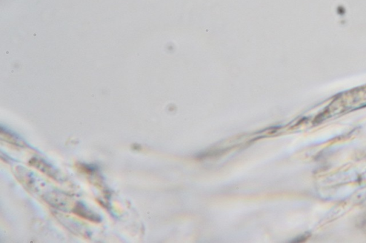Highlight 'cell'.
<instances>
[{
    "mask_svg": "<svg viewBox=\"0 0 366 243\" xmlns=\"http://www.w3.org/2000/svg\"><path fill=\"white\" fill-rule=\"evenodd\" d=\"M30 164L32 165V166L36 167L37 169L39 170L41 172L44 173L47 176H50L52 179H56L57 180V176H58L57 171L44 160L33 158L30 160Z\"/></svg>",
    "mask_w": 366,
    "mask_h": 243,
    "instance_id": "7a4b0ae2",
    "label": "cell"
},
{
    "mask_svg": "<svg viewBox=\"0 0 366 243\" xmlns=\"http://www.w3.org/2000/svg\"><path fill=\"white\" fill-rule=\"evenodd\" d=\"M1 140L7 141L11 144L19 146V147H27L26 143L22 141L21 139H19L17 136L13 133L8 132V131H3V128H1Z\"/></svg>",
    "mask_w": 366,
    "mask_h": 243,
    "instance_id": "3957f363",
    "label": "cell"
},
{
    "mask_svg": "<svg viewBox=\"0 0 366 243\" xmlns=\"http://www.w3.org/2000/svg\"><path fill=\"white\" fill-rule=\"evenodd\" d=\"M73 212L76 215H78L79 217H82V218L85 219V220H89V221L98 223V222H101L102 220L100 215L95 213V212L89 209L87 206L82 204V203H79V202H78V203L74 205V208L73 209Z\"/></svg>",
    "mask_w": 366,
    "mask_h": 243,
    "instance_id": "6da1fadb",
    "label": "cell"
}]
</instances>
